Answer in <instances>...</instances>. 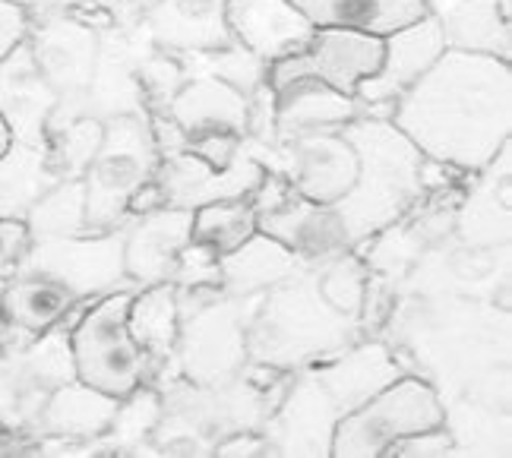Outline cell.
<instances>
[{
  "label": "cell",
  "instance_id": "cell-1",
  "mask_svg": "<svg viewBox=\"0 0 512 458\" xmlns=\"http://www.w3.org/2000/svg\"><path fill=\"white\" fill-rule=\"evenodd\" d=\"M386 117L427 162L478 174L512 136V64L446 48Z\"/></svg>",
  "mask_w": 512,
  "mask_h": 458
},
{
  "label": "cell",
  "instance_id": "cell-2",
  "mask_svg": "<svg viewBox=\"0 0 512 458\" xmlns=\"http://www.w3.org/2000/svg\"><path fill=\"white\" fill-rule=\"evenodd\" d=\"M339 133L358 155V174L351 190L332 203L336 215L358 247L367 237L386 231L415 206L424 184L427 158L389 117L361 114L342 124Z\"/></svg>",
  "mask_w": 512,
  "mask_h": 458
},
{
  "label": "cell",
  "instance_id": "cell-3",
  "mask_svg": "<svg viewBox=\"0 0 512 458\" xmlns=\"http://www.w3.org/2000/svg\"><path fill=\"white\" fill-rule=\"evenodd\" d=\"M354 326L358 316L329 307L313 269H301L272 285L260 310L250 316L247 354L272 370H298L348 348Z\"/></svg>",
  "mask_w": 512,
  "mask_h": 458
},
{
  "label": "cell",
  "instance_id": "cell-4",
  "mask_svg": "<svg viewBox=\"0 0 512 458\" xmlns=\"http://www.w3.org/2000/svg\"><path fill=\"white\" fill-rule=\"evenodd\" d=\"M159 136L143 114H114L105 121L102 146L83 177L86 228L111 231L127 218L159 171Z\"/></svg>",
  "mask_w": 512,
  "mask_h": 458
},
{
  "label": "cell",
  "instance_id": "cell-5",
  "mask_svg": "<svg viewBox=\"0 0 512 458\" xmlns=\"http://www.w3.org/2000/svg\"><path fill=\"white\" fill-rule=\"evenodd\" d=\"M443 395L421 376H399L364 405L342 414L332 433L336 458H380L408 436L443 427Z\"/></svg>",
  "mask_w": 512,
  "mask_h": 458
},
{
  "label": "cell",
  "instance_id": "cell-6",
  "mask_svg": "<svg viewBox=\"0 0 512 458\" xmlns=\"http://www.w3.org/2000/svg\"><path fill=\"white\" fill-rule=\"evenodd\" d=\"M130 301L133 291H108L70 332L73 376L114 398H124L136 386H143L146 354L136 348L127 326Z\"/></svg>",
  "mask_w": 512,
  "mask_h": 458
},
{
  "label": "cell",
  "instance_id": "cell-7",
  "mask_svg": "<svg viewBox=\"0 0 512 458\" xmlns=\"http://www.w3.org/2000/svg\"><path fill=\"white\" fill-rule=\"evenodd\" d=\"M250 297H222L190 313L177 332V354L181 370L196 389L228 386L241 376L247 354Z\"/></svg>",
  "mask_w": 512,
  "mask_h": 458
},
{
  "label": "cell",
  "instance_id": "cell-8",
  "mask_svg": "<svg viewBox=\"0 0 512 458\" xmlns=\"http://www.w3.org/2000/svg\"><path fill=\"white\" fill-rule=\"evenodd\" d=\"M263 149L269 152L263 168L272 177H282L291 193L310 203H339L358 174V155L339 130H310L275 139L272 146L263 143Z\"/></svg>",
  "mask_w": 512,
  "mask_h": 458
},
{
  "label": "cell",
  "instance_id": "cell-9",
  "mask_svg": "<svg viewBox=\"0 0 512 458\" xmlns=\"http://www.w3.org/2000/svg\"><path fill=\"white\" fill-rule=\"evenodd\" d=\"M380 61H383V38L377 35L348 32V29H313L301 51L269 64L266 83L269 89H279L291 83V79L310 76L354 98L364 79L377 73Z\"/></svg>",
  "mask_w": 512,
  "mask_h": 458
},
{
  "label": "cell",
  "instance_id": "cell-10",
  "mask_svg": "<svg viewBox=\"0 0 512 458\" xmlns=\"http://www.w3.org/2000/svg\"><path fill=\"white\" fill-rule=\"evenodd\" d=\"M152 51L155 45L143 29H111L108 35H98V57L83 114H92L98 121H108L114 114L149 117L143 73Z\"/></svg>",
  "mask_w": 512,
  "mask_h": 458
},
{
  "label": "cell",
  "instance_id": "cell-11",
  "mask_svg": "<svg viewBox=\"0 0 512 458\" xmlns=\"http://www.w3.org/2000/svg\"><path fill=\"white\" fill-rule=\"evenodd\" d=\"M247 139V136H244ZM266 181V168L260 158H253L247 146L228 168H212L200 155L187 149H174L159 162L155 171V190H159L165 206L196 209L206 203H222V199H244L253 196Z\"/></svg>",
  "mask_w": 512,
  "mask_h": 458
},
{
  "label": "cell",
  "instance_id": "cell-12",
  "mask_svg": "<svg viewBox=\"0 0 512 458\" xmlns=\"http://www.w3.org/2000/svg\"><path fill=\"white\" fill-rule=\"evenodd\" d=\"M443 51L446 42L437 13H427L415 23L396 29L383 38V61L377 73L364 79L354 98L364 108H392V102L415 86L421 73H427Z\"/></svg>",
  "mask_w": 512,
  "mask_h": 458
},
{
  "label": "cell",
  "instance_id": "cell-13",
  "mask_svg": "<svg viewBox=\"0 0 512 458\" xmlns=\"http://www.w3.org/2000/svg\"><path fill=\"white\" fill-rule=\"evenodd\" d=\"M256 231L285 244L307 269H317L354 247L336 209L323 203H310V199L291 190L275 206L260 209Z\"/></svg>",
  "mask_w": 512,
  "mask_h": 458
},
{
  "label": "cell",
  "instance_id": "cell-14",
  "mask_svg": "<svg viewBox=\"0 0 512 458\" xmlns=\"http://www.w3.org/2000/svg\"><path fill=\"white\" fill-rule=\"evenodd\" d=\"M339 417L342 414L317 373H301L266 424L263 436L269 455H332V433Z\"/></svg>",
  "mask_w": 512,
  "mask_h": 458
},
{
  "label": "cell",
  "instance_id": "cell-15",
  "mask_svg": "<svg viewBox=\"0 0 512 458\" xmlns=\"http://www.w3.org/2000/svg\"><path fill=\"white\" fill-rule=\"evenodd\" d=\"M42 260L35 272L64 282L76 297L114 291L124 275V231H98V237H48L38 247Z\"/></svg>",
  "mask_w": 512,
  "mask_h": 458
},
{
  "label": "cell",
  "instance_id": "cell-16",
  "mask_svg": "<svg viewBox=\"0 0 512 458\" xmlns=\"http://www.w3.org/2000/svg\"><path fill=\"white\" fill-rule=\"evenodd\" d=\"M165 111L184 143L212 133H231L244 139L250 130V95L206 70L184 79L168 98Z\"/></svg>",
  "mask_w": 512,
  "mask_h": 458
},
{
  "label": "cell",
  "instance_id": "cell-17",
  "mask_svg": "<svg viewBox=\"0 0 512 458\" xmlns=\"http://www.w3.org/2000/svg\"><path fill=\"white\" fill-rule=\"evenodd\" d=\"M193 209L159 206L143 212L124 231V275L136 285L171 282V275L190 247Z\"/></svg>",
  "mask_w": 512,
  "mask_h": 458
},
{
  "label": "cell",
  "instance_id": "cell-18",
  "mask_svg": "<svg viewBox=\"0 0 512 458\" xmlns=\"http://www.w3.org/2000/svg\"><path fill=\"white\" fill-rule=\"evenodd\" d=\"M98 57V32L89 23L57 16L35 32L32 61L48 79L54 95L70 102H86Z\"/></svg>",
  "mask_w": 512,
  "mask_h": 458
},
{
  "label": "cell",
  "instance_id": "cell-19",
  "mask_svg": "<svg viewBox=\"0 0 512 458\" xmlns=\"http://www.w3.org/2000/svg\"><path fill=\"white\" fill-rule=\"evenodd\" d=\"M228 0H155L146 16V38L168 54H209L231 48Z\"/></svg>",
  "mask_w": 512,
  "mask_h": 458
},
{
  "label": "cell",
  "instance_id": "cell-20",
  "mask_svg": "<svg viewBox=\"0 0 512 458\" xmlns=\"http://www.w3.org/2000/svg\"><path fill=\"white\" fill-rule=\"evenodd\" d=\"M228 29L241 48L269 67L301 51L313 26L291 0H228Z\"/></svg>",
  "mask_w": 512,
  "mask_h": 458
},
{
  "label": "cell",
  "instance_id": "cell-21",
  "mask_svg": "<svg viewBox=\"0 0 512 458\" xmlns=\"http://www.w3.org/2000/svg\"><path fill=\"white\" fill-rule=\"evenodd\" d=\"M364 114V105L320 79H291L272 89V124L275 139H288L310 130H339Z\"/></svg>",
  "mask_w": 512,
  "mask_h": 458
},
{
  "label": "cell",
  "instance_id": "cell-22",
  "mask_svg": "<svg viewBox=\"0 0 512 458\" xmlns=\"http://www.w3.org/2000/svg\"><path fill=\"white\" fill-rule=\"evenodd\" d=\"M329 398L336 402L339 414H348L358 405H364L370 395H377L389 383H396L402 376V367L396 357L389 354L380 342H364V345H348L339 354L320 361L313 370Z\"/></svg>",
  "mask_w": 512,
  "mask_h": 458
},
{
  "label": "cell",
  "instance_id": "cell-23",
  "mask_svg": "<svg viewBox=\"0 0 512 458\" xmlns=\"http://www.w3.org/2000/svg\"><path fill=\"white\" fill-rule=\"evenodd\" d=\"M301 269L307 266L285 244L256 231L241 247L219 256V288L225 297H256Z\"/></svg>",
  "mask_w": 512,
  "mask_h": 458
},
{
  "label": "cell",
  "instance_id": "cell-24",
  "mask_svg": "<svg viewBox=\"0 0 512 458\" xmlns=\"http://www.w3.org/2000/svg\"><path fill=\"white\" fill-rule=\"evenodd\" d=\"M313 29H348L386 38L427 16V0H291Z\"/></svg>",
  "mask_w": 512,
  "mask_h": 458
},
{
  "label": "cell",
  "instance_id": "cell-25",
  "mask_svg": "<svg viewBox=\"0 0 512 458\" xmlns=\"http://www.w3.org/2000/svg\"><path fill=\"white\" fill-rule=\"evenodd\" d=\"M509 146L500 152V174L490 162L481 177V184L471 190L456 215V234L465 247L481 250H500L509 247V222H512V203H509Z\"/></svg>",
  "mask_w": 512,
  "mask_h": 458
},
{
  "label": "cell",
  "instance_id": "cell-26",
  "mask_svg": "<svg viewBox=\"0 0 512 458\" xmlns=\"http://www.w3.org/2000/svg\"><path fill=\"white\" fill-rule=\"evenodd\" d=\"M446 48L512 61L509 0H456L437 13Z\"/></svg>",
  "mask_w": 512,
  "mask_h": 458
},
{
  "label": "cell",
  "instance_id": "cell-27",
  "mask_svg": "<svg viewBox=\"0 0 512 458\" xmlns=\"http://www.w3.org/2000/svg\"><path fill=\"white\" fill-rule=\"evenodd\" d=\"M80 301L64 282L51 275L32 272L10 282L0 291V320L23 332L42 335L67 316V310Z\"/></svg>",
  "mask_w": 512,
  "mask_h": 458
},
{
  "label": "cell",
  "instance_id": "cell-28",
  "mask_svg": "<svg viewBox=\"0 0 512 458\" xmlns=\"http://www.w3.org/2000/svg\"><path fill=\"white\" fill-rule=\"evenodd\" d=\"M127 326L136 348L152 357H165L177 345L181 332V301H177L174 282L143 285V291H133V301L127 310Z\"/></svg>",
  "mask_w": 512,
  "mask_h": 458
},
{
  "label": "cell",
  "instance_id": "cell-29",
  "mask_svg": "<svg viewBox=\"0 0 512 458\" xmlns=\"http://www.w3.org/2000/svg\"><path fill=\"white\" fill-rule=\"evenodd\" d=\"M256 215H260V209H256L250 196L196 206L190 241L219 260V256L231 253L234 247H241L250 234H256Z\"/></svg>",
  "mask_w": 512,
  "mask_h": 458
},
{
  "label": "cell",
  "instance_id": "cell-30",
  "mask_svg": "<svg viewBox=\"0 0 512 458\" xmlns=\"http://www.w3.org/2000/svg\"><path fill=\"white\" fill-rule=\"evenodd\" d=\"M117 405H121V398L105 395L80 380H73L51 398L48 424L57 433H67V436H102L111 424Z\"/></svg>",
  "mask_w": 512,
  "mask_h": 458
},
{
  "label": "cell",
  "instance_id": "cell-31",
  "mask_svg": "<svg viewBox=\"0 0 512 458\" xmlns=\"http://www.w3.org/2000/svg\"><path fill=\"white\" fill-rule=\"evenodd\" d=\"M313 275H317V288H320L323 301L329 307H336L339 313L358 316L361 320L364 304H367L370 272L358 256H354L351 250H345L336 256V260H329V263L313 269Z\"/></svg>",
  "mask_w": 512,
  "mask_h": 458
},
{
  "label": "cell",
  "instance_id": "cell-32",
  "mask_svg": "<svg viewBox=\"0 0 512 458\" xmlns=\"http://www.w3.org/2000/svg\"><path fill=\"white\" fill-rule=\"evenodd\" d=\"M162 398L136 386L130 395L121 398V405H117L111 424H108V449H117V452H130L136 446H143V440L149 433H155L162 421Z\"/></svg>",
  "mask_w": 512,
  "mask_h": 458
},
{
  "label": "cell",
  "instance_id": "cell-33",
  "mask_svg": "<svg viewBox=\"0 0 512 458\" xmlns=\"http://www.w3.org/2000/svg\"><path fill=\"white\" fill-rule=\"evenodd\" d=\"M105 121H98L92 114H80L76 121H70L61 136H57L54 152H51V171L61 181H83L92 158L102 146Z\"/></svg>",
  "mask_w": 512,
  "mask_h": 458
},
{
  "label": "cell",
  "instance_id": "cell-34",
  "mask_svg": "<svg viewBox=\"0 0 512 458\" xmlns=\"http://www.w3.org/2000/svg\"><path fill=\"white\" fill-rule=\"evenodd\" d=\"M86 228V187L83 181H61L54 193L38 203L32 215L35 237H70Z\"/></svg>",
  "mask_w": 512,
  "mask_h": 458
},
{
  "label": "cell",
  "instance_id": "cell-35",
  "mask_svg": "<svg viewBox=\"0 0 512 458\" xmlns=\"http://www.w3.org/2000/svg\"><path fill=\"white\" fill-rule=\"evenodd\" d=\"M29 26H32V19L23 0H0V64H4L16 48L26 45Z\"/></svg>",
  "mask_w": 512,
  "mask_h": 458
},
{
  "label": "cell",
  "instance_id": "cell-36",
  "mask_svg": "<svg viewBox=\"0 0 512 458\" xmlns=\"http://www.w3.org/2000/svg\"><path fill=\"white\" fill-rule=\"evenodd\" d=\"M389 455H402V458H421V455H456V443L446 427H433L424 433L408 436V440L396 443L389 449Z\"/></svg>",
  "mask_w": 512,
  "mask_h": 458
},
{
  "label": "cell",
  "instance_id": "cell-37",
  "mask_svg": "<svg viewBox=\"0 0 512 458\" xmlns=\"http://www.w3.org/2000/svg\"><path fill=\"white\" fill-rule=\"evenodd\" d=\"M114 29H143L155 0H95Z\"/></svg>",
  "mask_w": 512,
  "mask_h": 458
},
{
  "label": "cell",
  "instance_id": "cell-38",
  "mask_svg": "<svg viewBox=\"0 0 512 458\" xmlns=\"http://www.w3.org/2000/svg\"><path fill=\"white\" fill-rule=\"evenodd\" d=\"M212 455H269V446L263 433L234 430L212 446Z\"/></svg>",
  "mask_w": 512,
  "mask_h": 458
},
{
  "label": "cell",
  "instance_id": "cell-39",
  "mask_svg": "<svg viewBox=\"0 0 512 458\" xmlns=\"http://www.w3.org/2000/svg\"><path fill=\"white\" fill-rule=\"evenodd\" d=\"M13 146H16V133H13V124L7 121V114L0 111V162L13 152Z\"/></svg>",
  "mask_w": 512,
  "mask_h": 458
},
{
  "label": "cell",
  "instance_id": "cell-40",
  "mask_svg": "<svg viewBox=\"0 0 512 458\" xmlns=\"http://www.w3.org/2000/svg\"><path fill=\"white\" fill-rule=\"evenodd\" d=\"M456 0H427V7H430V13H440V10H446V7H452Z\"/></svg>",
  "mask_w": 512,
  "mask_h": 458
},
{
  "label": "cell",
  "instance_id": "cell-41",
  "mask_svg": "<svg viewBox=\"0 0 512 458\" xmlns=\"http://www.w3.org/2000/svg\"><path fill=\"white\" fill-rule=\"evenodd\" d=\"M54 4H61V7H83V4H95V0H54Z\"/></svg>",
  "mask_w": 512,
  "mask_h": 458
}]
</instances>
